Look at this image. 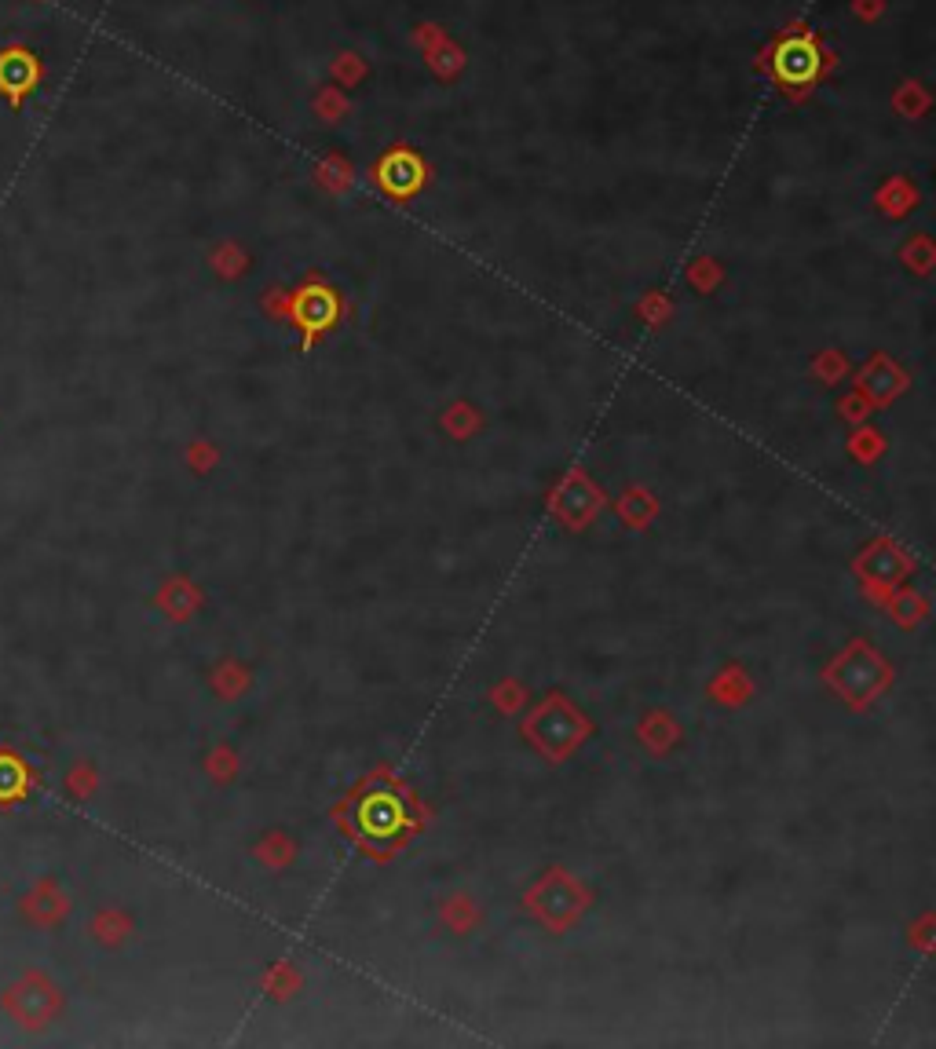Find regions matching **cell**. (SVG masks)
<instances>
[{
    "label": "cell",
    "mask_w": 936,
    "mask_h": 1049,
    "mask_svg": "<svg viewBox=\"0 0 936 1049\" xmlns=\"http://www.w3.org/2000/svg\"><path fill=\"white\" fill-rule=\"evenodd\" d=\"M66 1013V987L44 965H22L0 987V1017L22 1035H44Z\"/></svg>",
    "instance_id": "cell-1"
},
{
    "label": "cell",
    "mask_w": 936,
    "mask_h": 1049,
    "mask_svg": "<svg viewBox=\"0 0 936 1049\" xmlns=\"http://www.w3.org/2000/svg\"><path fill=\"white\" fill-rule=\"evenodd\" d=\"M74 914V896L63 885L59 874H37L15 892L11 900V918L19 925L22 933H37V936H55L63 933L66 922Z\"/></svg>",
    "instance_id": "cell-2"
},
{
    "label": "cell",
    "mask_w": 936,
    "mask_h": 1049,
    "mask_svg": "<svg viewBox=\"0 0 936 1049\" xmlns=\"http://www.w3.org/2000/svg\"><path fill=\"white\" fill-rule=\"evenodd\" d=\"M85 936L99 951H114L128 940V918L117 907H92L85 918Z\"/></svg>",
    "instance_id": "cell-3"
},
{
    "label": "cell",
    "mask_w": 936,
    "mask_h": 1049,
    "mask_svg": "<svg viewBox=\"0 0 936 1049\" xmlns=\"http://www.w3.org/2000/svg\"><path fill=\"white\" fill-rule=\"evenodd\" d=\"M96 790V772L88 761H70L63 772V794L74 797V801H85L88 794Z\"/></svg>",
    "instance_id": "cell-4"
}]
</instances>
